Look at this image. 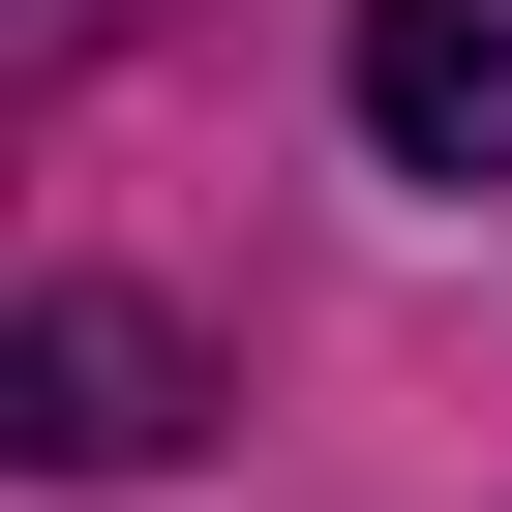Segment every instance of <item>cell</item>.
I'll return each mask as SVG.
<instances>
[{"instance_id": "1", "label": "cell", "mask_w": 512, "mask_h": 512, "mask_svg": "<svg viewBox=\"0 0 512 512\" xmlns=\"http://www.w3.org/2000/svg\"><path fill=\"white\" fill-rule=\"evenodd\" d=\"M362 151L392 181H512V0H362Z\"/></svg>"}, {"instance_id": "2", "label": "cell", "mask_w": 512, "mask_h": 512, "mask_svg": "<svg viewBox=\"0 0 512 512\" xmlns=\"http://www.w3.org/2000/svg\"><path fill=\"white\" fill-rule=\"evenodd\" d=\"M0 392H31V452H181V332H151V302H31Z\"/></svg>"}]
</instances>
